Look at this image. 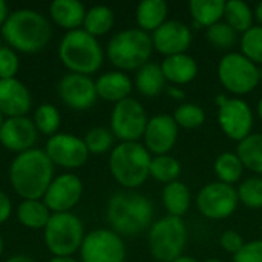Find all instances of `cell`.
I'll use <instances>...</instances> for the list:
<instances>
[{"label":"cell","instance_id":"3957f363","mask_svg":"<svg viewBox=\"0 0 262 262\" xmlns=\"http://www.w3.org/2000/svg\"><path fill=\"white\" fill-rule=\"evenodd\" d=\"M154 216L152 203L135 192L115 193L107 203V221L117 235L135 236L144 232Z\"/></svg>","mask_w":262,"mask_h":262},{"label":"cell","instance_id":"5bb4252c","mask_svg":"<svg viewBox=\"0 0 262 262\" xmlns=\"http://www.w3.org/2000/svg\"><path fill=\"white\" fill-rule=\"evenodd\" d=\"M45 152L52 163L68 169H75L83 166L89 155L84 140H80L69 134L52 135L48 140Z\"/></svg>","mask_w":262,"mask_h":262},{"label":"cell","instance_id":"5b68a950","mask_svg":"<svg viewBox=\"0 0 262 262\" xmlns=\"http://www.w3.org/2000/svg\"><path fill=\"white\" fill-rule=\"evenodd\" d=\"M60 58L74 74L88 75L100 69L103 63V49L95 37L84 29L69 31L58 49Z\"/></svg>","mask_w":262,"mask_h":262},{"label":"cell","instance_id":"bcb514c9","mask_svg":"<svg viewBox=\"0 0 262 262\" xmlns=\"http://www.w3.org/2000/svg\"><path fill=\"white\" fill-rule=\"evenodd\" d=\"M6 262H32V259L25 256V255H15V256L9 258Z\"/></svg>","mask_w":262,"mask_h":262},{"label":"cell","instance_id":"1f68e13d","mask_svg":"<svg viewBox=\"0 0 262 262\" xmlns=\"http://www.w3.org/2000/svg\"><path fill=\"white\" fill-rule=\"evenodd\" d=\"M243 170H244V166L236 154L224 152L215 161V172L221 183H226L230 186L238 183L243 177Z\"/></svg>","mask_w":262,"mask_h":262},{"label":"cell","instance_id":"277c9868","mask_svg":"<svg viewBox=\"0 0 262 262\" xmlns=\"http://www.w3.org/2000/svg\"><path fill=\"white\" fill-rule=\"evenodd\" d=\"M150 161V152L140 143H121L111 154L109 169L123 187L135 189L149 178Z\"/></svg>","mask_w":262,"mask_h":262},{"label":"cell","instance_id":"f1b7e54d","mask_svg":"<svg viewBox=\"0 0 262 262\" xmlns=\"http://www.w3.org/2000/svg\"><path fill=\"white\" fill-rule=\"evenodd\" d=\"M17 216L18 221L29 229L46 227L51 218L49 209L45 203H40L38 200H23V203L17 209Z\"/></svg>","mask_w":262,"mask_h":262},{"label":"cell","instance_id":"ab89813d","mask_svg":"<svg viewBox=\"0 0 262 262\" xmlns=\"http://www.w3.org/2000/svg\"><path fill=\"white\" fill-rule=\"evenodd\" d=\"M18 71V58L11 48L0 46V80L14 78Z\"/></svg>","mask_w":262,"mask_h":262},{"label":"cell","instance_id":"836d02e7","mask_svg":"<svg viewBox=\"0 0 262 262\" xmlns=\"http://www.w3.org/2000/svg\"><path fill=\"white\" fill-rule=\"evenodd\" d=\"M173 120L178 124V127L184 129H196L204 124L206 121V114L203 107L193 103H184L178 106L173 112Z\"/></svg>","mask_w":262,"mask_h":262},{"label":"cell","instance_id":"8992f818","mask_svg":"<svg viewBox=\"0 0 262 262\" xmlns=\"http://www.w3.org/2000/svg\"><path fill=\"white\" fill-rule=\"evenodd\" d=\"M152 37L143 29H126L118 32L107 45V57L114 66L134 71L149 63L152 55Z\"/></svg>","mask_w":262,"mask_h":262},{"label":"cell","instance_id":"30bf717a","mask_svg":"<svg viewBox=\"0 0 262 262\" xmlns=\"http://www.w3.org/2000/svg\"><path fill=\"white\" fill-rule=\"evenodd\" d=\"M147 121L143 104L127 97L115 104L111 115V129L123 143H132L144 135Z\"/></svg>","mask_w":262,"mask_h":262},{"label":"cell","instance_id":"816d5d0a","mask_svg":"<svg viewBox=\"0 0 262 262\" xmlns=\"http://www.w3.org/2000/svg\"><path fill=\"white\" fill-rule=\"evenodd\" d=\"M258 115H259V118L262 120V100L258 103Z\"/></svg>","mask_w":262,"mask_h":262},{"label":"cell","instance_id":"9c48e42d","mask_svg":"<svg viewBox=\"0 0 262 262\" xmlns=\"http://www.w3.org/2000/svg\"><path fill=\"white\" fill-rule=\"evenodd\" d=\"M218 77L229 92L235 95H246L258 86L261 72L246 55L229 52L218 64Z\"/></svg>","mask_w":262,"mask_h":262},{"label":"cell","instance_id":"4dcf8cb0","mask_svg":"<svg viewBox=\"0 0 262 262\" xmlns=\"http://www.w3.org/2000/svg\"><path fill=\"white\" fill-rule=\"evenodd\" d=\"M226 23L236 32H247L253 26V11L243 0H230L226 3L224 11Z\"/></svg>","mask_w":262,"mask_h":262},{"label":"cell","instance_id":"f5cc1de1","mask_svg":"<svg viewBox=\"0 0 262 262\" xmlns=\"http://www.w3.org/2000/svg\"><path fill=\"white\" fill-rule=\"evenodd\" d=\"M3 123H5V121H3V114L0 112V127L3 126Z\"/></svg>","mask_w":262,"mask_h":262},{"label":"cell","instance_id":"f907efd6","mask_svg":"<svg viewBox=\"0 0 262 262\" xmlns=\"http://www.w3.org/2000/svg\"><path fill=\"white\" fill-rule=\"evenodd\" d=\"M226 101H227V97H226V95H223V94H221V95H218V97H216V104H218V107H220V106H223Z\"/></svg>","mask_w":262,"mask_h":262},{"label":"cell","instance_id":"60d3db41","mask_svg":"<svg viewBox=\"0 0 262 262\" xmlns=\"http://www.w3.org/2000/svg\"><path fill=\"white\" fill-rule=\"evenodd\" d=\"M233 262H262V239L244 244L233 256Z\"/></svg>","mask_w":262,"mask_h":262},{"label":"cell","instance_id":"b9f144b4","mask_svg":"<svg viewBox=\"0 0 262 262\" xmlns=\"http://www.w3.org/2000/svg\"><path fill=\"white\" fill-rule=\"evenodd\" d=\"M220 244H221V247H223L226 252L236 255V253L243 249L244 241H243V238H241L239 233H236V232H233V230H227V232H224V233L221 235Z\"/></svg>","mask_w":262,"mask_h":262},{"label":"cell","instance_id":"4fadbf2b","mask_svg":"<svg viewBox=\"0 0 262 262\" xmlns=\"http://www.w3.org/2000/svg\"><path fill=\"white\" fill-rule=\"evenodd\" d=\"M218 123L229 138L243 141L250 135L253 126L250 106L241 98H227V101L220 106Z\"/></svg>","mask_w":262,"mask_h":262},{"label":"cell","instance_id":"f35d334b","mask_svg":"<svg viewBox=\"0 0 262 262\" xmlns=\"http://www.w3.org/2000/svg\"><path fill=\"white\" fill-rule=\"evenodd\" d=\"M114 134L104 127H94L86 134L84 144L89 152L92 154H104L112 147Z\"/></svg>","mask_w":262,"mask_h":262},{"label":"cell","instance_id":"4316f807","mask_svg":"<svg viewBox=\"0 0 262 262\" xmlns=\"http://www.w3.org/2000/svg\"><path fill=\"white\" fill-rule=\"evenodd\" d=\"M163 203L170 216L181 218L190 207V190L180 181L169 183L163 190Z\"/></svg>","mask_w":262,"mask_h":262},{"label":"cell","instance_id":"603a6c76","mask_svg":"<svg viewBox=\"0 0 262 262\" xmlns=\"http://www.w3.org/2000/svg\"><path fill=\"white\" fill-rule=\"evenodd\" d=\"M51 17L58 26L74 31L83 25L86 11L78 0H54L51 3Z\"/></svg>","mask_w":262,"mask_h":262},{"label":"cell","instance_id":"e0dca14e","mask_svg":"<svg viewBox=\"0 0 262 262\" xmlns=\"http://www.w3.org/2000/svg\"><path fill=\"white\" fill-rule=\"evenodd\" d=\"M192 43V32L187 25L178 20H170L163 23L152 35L154 49L166 57L186 54Z\"/></svg>","mask_w":262,"mask_h":262},{"label":"cell","instance_id":"681fc988","mask_svg":"<svg viewBox=\"0 0 262 262\" xmlns=\"http://www.w3.org/2000/svg\"><path fill=\"white\" fill-rule=\"evenodd\" d=\"M173 262H198L195 258H190V256H180L178 259H175Z\"/></svg>","mask_w":262,"mask_h":262},{"label":"cell","instance_id":"2e32d148","mask_svg":"<svg viewBox=\"0 0 262 262\" xmlns=\"http://www.w3.org/2000/svg\"><path fill=\"white\" fill-rule=\"evenodd\" d=\"M81 192L83 184L80 178L72 173H64L51 183L43 200L49 210H54L55 213H63L78 203Z\"/></svg>","mask_w":262,"mask_h":262},{"label":"cell","instance_id":"ffe728a7","mask_svg":"<svg viewBox=\"0 0 262 262\" xmlns=\"http://www.w3.org/2000/svg\"><path fill=\"white\" fill-rule=\"evenodd\" d=\"M31 109V94L17 78L0 80V112L14 117H25Z\"/></svg>","mask_w":262,"mask_h":262},{"label":"cell","instance_id":"9a60e30c","mask_svg":"<svg viewBox=\"0 0 262 262\" xmlns=\"http://www.w3.org/2000/svg\"><path fill=\"white\" fill-rule=\"evenodd\" d=\"M58 94L61 100L72 109L86 111L94 106L97 100L95 83L81 74H68L58 83Z\"/></svg>","mask_w":262,"mask_h":262},{"label":"cell","instance_id":"d4e9b609","mask_svg":"<svg viewBox=\"0 0 262 262\" xmlns=\"http://www.w3.org/2000/svg\"><path fill=\"white\" fill-rule=\"evenodd\" d=\"M166 84L164 74L161 66L157 63H146L143 68L138 69L135 77V86L140 94L144 97H157L163 92Z\"/></svg>","mask_w":262,"mask_h":262},{"label":"cell","instance_id":"8d00e7d4","mask_svg":"<svg viewBox=\"0 0 262 262\" xmlns=\"http://www.w3.org/2000/svg\"><path fill=\"white\" fill-rule=\"evenodd\" d=\"M34 121L37 130H40L45 135H54L60 126V112L52 104H41L35 111Z\"/></svg>","mask_w":262,"mask_h":262},{"label":"cell","instance_id":"11a10c76","mask_svg":"<svg viewBox=\"0 0 262 262\" xmlns=\"http://www.w3.org/2000/svg\"><path fill=\"white\" fill-rule=\"evenodd\" d=\"M206 262H221V261H220V259H207Z\"/></svg>","mask_w":262,"mask_h":262},{"label":"cell","instance_id":"f546056e","mask_svg":"<svg viewBox=\"0 0 262 262\" xmlns=\"http://www.w3.org/2000/svg\"><path fill=\"white\" fill-rule=\"evenodd\" d=\"M114 21H115V17H114L112 9L104 5H98V6L91 8L86 12L83 25L88 34H91L92 37H97V35H103L109 32L111 28L114 26Z\"/></svg>","mask_w":262,"mask_h":262},{"label":"cell","instance_id":"d590c367","mask_svg":"<svg viewBox=\"0 0 262 262\" xmlns=\"http://www.w3.org/2000/svg\"><path fill=\"white\" fill-rule=\"evenodd\" d=\"M241 51L255 64H262V26H252L243 34Z\"/></svg>","mask_w":262,"mask_h":262},{"label":"cell","instance_id":"cb8c5ba5","mask_svg":"<svg viewBox=\"0 0 262 262\" xmlns=\"http://www.w3.org/2000/svg\"><path fill=\"white\" fill-rule=\"evenodd\" d=\"M189 9L195 26L210 28L215 23L221 21L226 11L224 0H190Z\"/></svg>","mask_w":262,"mask_h":262},{"label":"cell","instance_id":"e575fe53","mask_svg":"<svg viewBox=\"0 0 262 262\" xmlns=\"http://www.w3.org/2000/svg\"><path fill=\"white\" fill-rule=\"evenodd\" d=\"M207 40L220 49H230L238 41V32L227 25L226 21H218L213 26L207 28Z\"/></svg>","mask_w":262,"mask_h":262},{"label":"cell","instance_id":"ac0fdd59","mask_svg":"<svg viewBox=\"0 0 262 262\" xmlns=\"http://www.w3.org/2000/svg\"><path fill=\"white\" fill-rule=\"evenodd\" d=\"M146 149L152 154L167 155L177 143L178 138V124L170 115H155L147 121L144 130Z\"/></svg>","mask_w":262,"mask_h":262},{"label":"cell","instance_id":"d6986e66","mask_svg":"<svg viewBox=\"0 0 262 262\" xmlns=\"http://www.w3.org/2000/svg\"><path fill=\"white\" fill-rule=\"evenodd\" d=\"M37 141V127L26 117L8 118L0 127V143L12 152L31 150Z\"/></svg>","mask_w":262,"mask_h":262},{"label":"cell","instance_id":"7dc6e473","mask_svg":"<svg viewBox=\"0 0 262 262\" xmlns=\"http://www.w3.org/2000/svg\"><path fill=\"white\" fill-rule=\"evenodd\" d=\"M255 15H256V20L261 23L262 26V2L256 6V9H255Z\"/></svg>","mask_w":262,"mask_h":262},{"label":"cell","instance_id":"7402d4cb","mask_svg":"<svg viewBox=\"0 0 262 262\" xmlns=\"http://www.w3.org/2000/svg\"><path fill=\"white\" fill-rule=\"evenodd\" d=\"M95 88L100 98L117 104L121 100L127 98L132 91V81L123 72H107L97 80Z\"/></svg>","mask_w":262,"mask_h":262},{"label":"cell","instance_id":"7a4b0ae2","mask_svg":"<svg viewBox=\"0 0 262 262\" xmlns=\"http://www.w3.org/2000/svg\"><path fill=\"white\" fill-rule=\"evenodd\" d=\"M2 35L14 48L26 54L41 51L51 38V25L37 11L18 9L9 14Z\"/></svg>","mask_w":262,"mask_h":262},{"label":"cell","instance_id":"ba28073f","mask_svg":"<svg viewBox=\"0 0 262 262\" xmlns=\"http://www.w3.org/2000/svg\"><path fill=\"white\" fill-rule=\"evenodd\" d=\"M83 239V224L75 215L69 212L51 215L45 227V243L51 253L58 258L71 256L81 247Z\"/></svg>","mask_w":262,"mask_h":262},{"label":"cell","instance_id":"6da1fadb","mask_svg":"<svg viewBox=\"0 0 262 262\" xmlns=\"http://www.w3.org/2000/svg\"><path fill=\"white\" fill-rule=\"evenodd\" d=\"M54 167L45 150L31 149L21 152L11 164L9 178L14 190L23 200H38L45 196L52 183Z\"/></svg>","mask_w":262,"mask_h":262},{"label":"cell","instance_id":"db71d44e","mask_svg":"<svg viewBox=\"0 0 262 262\" xmlns=\"http://www.w3.org/2000/svg\"><path fill=\"white\" fill-rule=\"evenodd\" d=\"M2 250H3V241H2V236H0V255H2Z\"/></svg>","mask_w":262,"mask_h":262},{"label":"cell","instance_id":"484cf974","mask_svg":"<svg viewBox=\"0 0 262 262\" xmlns=\"http://www.w3.org/2000/svg\"><path fill=\"white\" fill-rule=\"evenodd\" d=\"M167 17V3L163 0H144L137 8V21L143 31H157Z\"/></svg>","mask_w":262,"mask_h":262},{"label":"cell","instance_id":"7bdbcfd3","mask_svg":"<svg viewBox=\"0 0 262 262\" xmlns=\"http://www.w3.org/2000/svg\"><path fill=\"white\" fill-rule=\"evenodd\" d=\"M11 215V200L3 193L0 192V224L5 223Z\"/></svg>","mask_w":262,"mask_h":262},{"label":"cell","instance_id":"7c38bea8","mask_svg":"<svg viewBox=\"0 0 262 262\" xmlns=\"http://www.w3.org/2000/svg\"><path fill=\"white\" fill-rule=\"evenodd\" d=\"M83 262H124L126 247L120 235L111 230H94L81 244Z\"/></svg>","mask_w":262,"mask_h":262},{"label":"cell","instance_id":"c3c4849f","mask_svg":"<svg viewBox=\"0 0 262 262\" xmlns=\"http://www.w3.org/2000/svg\"><path fill=\"white\" fill-rule=\"evenodd\" d=\"M51 262H78L75 261V259H72V258H69V256H63V258H54V259H51Z\"/></svg>","mask_w":262,"mask_h":262},{"label":"cell","instance_id":"44dd1931","mask_svg":"<svg viewBox=\"0 0 262 262\" xmlns=\"http://www.w3.org/2000/svg\"><path fill=\"white\" fill-rule=\"evenodd\" d=\"M160 66L164 74V78L173 83L175 86L190 83L198 74V64L195 58L187 54L166 57Z\"/></svg>","mask_w":262,"mask_h":262},{"label":"cell","instance_id":"74e56055","mask_svg":"<svg viewBox=\"0 0 262 262\" xmlns=\"http://www.w3.org/2000/svg\"><path fill=\"white\" fill-rule=\"evenodd\" d=\"M239 201L249 209L262 207V178L253 177L246 180L238 189Z\"/></svg>","mask_w":262,"mask_h":262},{"label":"cell","instance_id":"52a82bcc","mask_svg":"<svg viewBox=\"0 0 262 262\" xmlns=\"http://www.w3.org/2000/svg\"><path fill=\"white\" fill-rule=\"evenodd\" d=\"M187 229L181 218L164 216L158 220L149 232V247L152 256L160 262H173L184 250Z\"/></svg>","mask_w":262,"mask_h":262},{"label":"cell","instance_id":"8fae6325","mask_svg":"<svg viewBox=\"0 0 262 262\" xmlns=\"http://www.w3.org/2000/svg\"><path fill=\"white\" fill-rule=\"evenodd\" d=\"M238 190L226 183H210L204 186L196 196V207L209 220H224L230 216L238 206Z\"/></svg>","mask_w":262,"mask_h":262},{"label":"cell","instance_id":"ee69618b","mask_svg":"<svg viewBox=\"0 0 262 262\" xmlns=\"http://www.w3.org/2000/svg\"><path fill=\"white\" fill-rule=\"evenodd\" d=\"M167 94H169L172 98H175V100H184V97H186L184 91H183L180 86H169V88H167Z\"/></svg>","mask_w":262,"mask_h":262},{"label":"cell","instance_id":"d6a6232c","mask_svg":"<svg viewBox=\"0 0 262 262\" xmlns=\"http://www.w3.org/2000/svg\"><path fill=\"white\" fill-rule=\"evenodd\" d=\"M181 173L180 163L169 155H158L150 161V175L161 183H173Z\"/></svg>","mask_w":262,"mask_h":262},{"label":"cell","instance_id":"83f0119b","mask_svg":"<svg viewBox=\"0 0 262 262\" xmlns=\"http://www.w3.org/2000/svg\"><path fill=\"white\" fill-rule=\"evenodd\" d=\"M236 155L244 167L255 173H262V134H250L239 141Z\"/></svg>","mask_w":262,"mask_h":262},{"label":"cell","instance_id":"f6af8a7d","mask_svg":"<svg viewBox=\"0 0 262 262\" xmlns=\"http://www.w3.org/2000/svg\"><path fill=\"white\" fill-rule=\"evenodd\" d=\"M8 17H9L8 15V5L3 0H0V26L5 25V21H6Z\"/></svg>","mask_w":262,"mask_h":262}]
</instances>
